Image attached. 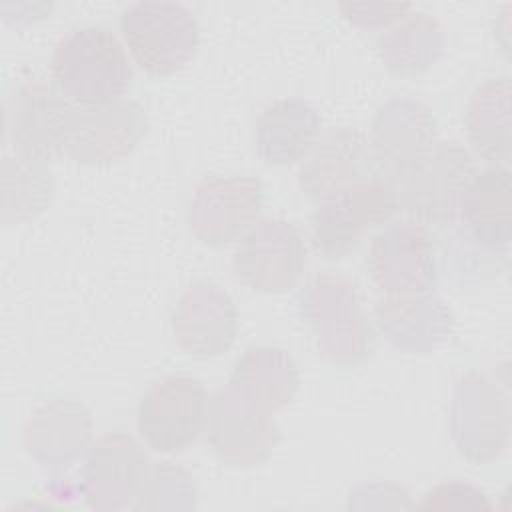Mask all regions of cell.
Listing matches in <instances>:
<instances>
[{"mask_svg":"<svg viewBox=\"0 0 512 512\" xmlns=\"http://www.w3.org/2000/svg\"><path fill=\"white\" fill-rule=\"evenodd\" d=\"M298 314L328 362L352 368L372 356L376 332L346 276L324 272L310 278L298 292Z\"/></svg>","mask_w":512,"mask_h":512,"instance_id":"cell-1","label":"cell"},{"mask_svg":"<svg viewBox=\"0 0 512 512\" xmlns=\"http://www.w3.org/2000/svg\"><path fill=\"white\" fill-rule=\"evenodd\" d=\"M50 74L56 90L82 106L120 100L132 82L126 48L104 26H84L62 36L50 56Z\"/></svg>","mask_w":512,"mask_h":512,"instance_id":"cell-2","label":"cell"},{"mask_svg":"<svg viewBox=\"0 0 512 512\" xmlns=\"http://www.w3.org/2000/svg\"><path fill=\"white\" fill-rule=\"evenodd\" d=\"M120 32L134 62L154 76L180 72L200 46V24L180 2L130 4L120 16Z\"/></svg>","mask_w":512,"mask_h":512,"instance_id":"cell-3","label":"cell"},{"mask_svg":"<svg viewBox=\"0 0 512 512\" xmlns=\"http://www.w3.org/2000/svg\"><path fill=\"white\" fill-rule=\"evenodd\" d=\"M476 172L472 154L460 142H436L396 184L400 210L424 226L450 224L458 218L462 192Z\"/></svg>","mask_w":512,"mask_h":512,"instance_id":"cell-4","label":"cell"},{"mask_svg":"<svg viewBox=\"0 0 512 512\" xmlns=\"http://www.w3.org/2000/svg\"><path fill=\"white\" fill-rule=\"evenodd\" d=\"M400 210L396 186L376 176L316 206L310 216V240L326 260H342L358 246L366 230L386 224Z\"/></svg>","mask_w":512,"mask_h":512,"instance_id":"cell-5","label":"cell"},{"mask_svg":"<svg viewBox=\"0 0 512 512\" xmlns=\"http://www.w3.org/2000/svg\"><path fill=\"white\" fill-rule=\"evenodd\" d=\"M210 396L200 380L184 374L164 376L148 386L136 410V428L148 448L174 454L206 430Z\"/></svg>","mask_w":512,"mask_h":512,"instance_id":"cell-6","label":"cell"},{"mask_svg":"<svg viewBox=\"0 0 512 512\" xmlns=\"http://www.w3.org/2000/svg\"><path fill=\"white\" fill-rule=\"evenodd\" d=\"M306 260L304 236L292 222L260 218L236 242L232 266L248 288L262 294H282L298 284Z\"/></svg>","mask_w":512,"mask_h":512,"instance_id":"cell-7","label":"cell"},{"mask_svg":"<svg viewBox=\"0 0 512 512\" xmlns=\"http://www.w3.org/2000/svg\"><path fill=\"white\" fill-rule=\"evenodd\" d=\"M144 108L134 100L70 106L62 154L78 164H110L130 156L146 136Z\"/></svg>","mask_w":512,"mask_h":512,"instance_id":"cell-8","label":"cell"},{"mask_svg":"<svg viewBox=\"0 0 512 512\" xmlns=\"http://www.w3.org/2000/svg\"><path fill=\"white\" fill-rule=\"evenodd\" d=\"M366 266L372 282L386 296L430 292L438 268L428 226L410 218L388 224L370 240Z\"/></svg>","mask_w":512,"mask_h":512,"instance_id":"cell-9","label":"cell"},{"mask_svg":"<svg viewBox=\"0 0 512 512\" xmlns=\"http://www.w3.org/2000/svg\"><path fill=\"white\" fill-rule=\"evenodd\" d=\"M450 432L462 456L476 464L496 460L508 446L510 416L500 388L478 372L464 374L452 394Z\"/></svg>","mask_w":512,"mask_h":512,"instance_id":"cell-10","label":"cell"},{"mask_svg":"<svg viewBox=\"0 0 512 512\" xmlns=\"http://www.w3.org/2000/svg\"><path fill=\"white\" fill-rule=\"evenodd\" d=\"M264 186L256 176H204L188 204L190 232L206 246H226L258 218Z\"/></svg>","mask_w":512,"mask_h":512,"instance_id":"cell-11","label":"cell"},{"mask_svg":"<svg viewBox=\"0 0 512 512\" xmlns=\"http://www.w3.org/2000/svg\"><path fill=\"white\" fill-rule=\"evenodd\" d=\"M206 434L218 460L234 468L262 464L280 438L272 414L246 402L228 386L210 398Z\"/></svg>","mask_w":512,"mask_h":512,"instance_id":"cell-12","label":"cell"},{"mask_svg":"<svg viewBox=\"0 0 512 512\" xmlns=\"http://www.w3.org/2000/svg\"><path fill=\"white\" fill-rule=\"evenodd\" d=\"M172 338L190 358L206 360L232 348L238 336V310L232 296L212 282L186 288L170 316Z\"/></svg>","mask_w":512,"mask_h":512,"instance_id":"cell-13","label":"cell"},{"mask_svg":"<svg viewBox=\"0 0 512 512\" xmlns=\"http://www.w3.org/2000/svg\"><path fill=\"white\" fill-rule=\"evenodd\" d=\"M368 140L382 176L396 186L436 144L434 114L418 100L392 98L378 108Z\"/></svg>","mask_w":512,"mask_h":512,"instance_id":"cell-14","label":"cell"},{"mask_svg":"<svg viewBox=\"0 0 512 512\" xmlns=\"http://www.w3.org/2000/svg\"><path fill=\"white\" fill-rule=\"evenodd\" d=\"M382 176L368 134L334 128L320 138L300 168L298 184L316 204L328 202L358 182Z\"/></svg>","mask_w":512,"mask_h":512,"instance_id":"cell-15","label":"cell"},{"mask_svg":"<svg viewBox=\"0 0 512 512\" xmlns=\"http://www.w3.org/2000/svg\"><path fill=\"white\" fill-rule=\"evenodd\" d=\"M150 462L140 444L124 432L100 436L82 468V492L96 510L134 506Z\"/></svg>","mask_w":512,"mask_h":512,"instance_id":"cell-16","label":"cell"},{"mask_svg":"<svg viewBox=\"0 0 512 512\" xmlns=\"http://www.w3.org/2000/svg\"><path fill=\"white\" fill-rule=\"evenodd\" d=\"M72 102L40 80L22 84L6 102V140L14 152L52 160L62 154Z\"/></svg>","mask_w":512,"mask_h":512,"instance_id":"cell-17","label":"cell"},{"mask_svg":"<svg viewBox=\"0 0 512 512\" xmlns=\"http://www.w3.org/2000/svg\"><path fill=\"white\" fill-rule=\"evenodd\" d=\"M90 438V414L74 400L40 406L24 426V446L46 470H66L84 454Z\"/></svg>","mask_w":512,"mask_h":512,"instance_id":"cell-18","label":"cell"},{"mask_svg":"<svg viewBox=\"0 0 512 512\" xmlns=\"http://www.w3.org/2000/svg\"><path fill=\"white\" fill-rule=\"evenodd\" d=\"M376 322L392 346L410 354L430 352L452 334L448 306L428 292L382 298L376 304Z\"/></svg>","mask_w":512,"mask_h":512,"instance_id":"cell-19","label":"cell"},{"mask_svg":"<svg viewBox=\"0 0 512 512\" xmlns=\"http://www.w3.org/2000/svg\"><path fill=\"white\" fill-rule=\"evenodd\" d=\"M512 174L508 166L476 172L462 192L458 218L464 232L482 248L506 250L512 236Z\"/></svg>","mask_w":512,"mask_h":512,"instance_id":"cell-20","label":"cell"},{"mask_svg":"<svg viewBox=\"0 0 512 512\" xmlns=\"http://www.w3.org/2000/svg\"><path fill=\"white\" fill-rule=\"evenodd\" d=\"M320 114L300 98L268 104L254 126L256 152L268 166H290L304 160L320 136Z\"/></svg>","mask_w":512,"mask_h":512,"instance_id":"cell-21","label":"cell"},{"mask_svg":"<svg viewBox=\"0 0 512 512\" xmlns=\"http://www.w3.org/2000/svg\"><path fill=\"white\" fill-rule=\"evenodd\" d=\"M298 384L300 372L292 356L272 346L246 348L228 378L230 390L270 414L292 402Z\"/></svg>","mask_w":512,"mask_h":512,"instance_id":"cell-22","label":"cell"},{"mask_svg":"<svg viewBox=\"0 0 512 512\" xmlns=\"http://www.w3.org/2000/svg\"><path fill=\"white\" fill-rule=\"evenodd\" d=\"M510 96V76L486 78L470 94L464 112L468 142L480 158L494 166H508L512 158Z\"/></svg>","mask_w":512,"mask_h":512,"instance_id":"cell-23","label":"cell"},{"mask_svg":"<svg viewBox=\"0 0 512 512\" xmlns=\"http://www.w3.org/2000/svg\"><path fill=\"white\" fill-rule=\"evenodd\" d=\"M444 30L436 18L424 12L406 14L398 26L382 34L378 52L384 66L398 76H414L428 70L444 50Z\"/></svg>","mask_w":512,"mask_h":512,"instance_id":"cell-24","label":"cell"},{"mask_svg":"<svg viewBox=\"0 0 512 512\" xmlns=\"http://www.w3.org/2000/svg\"><path fill=\"white\" fill-rule=\"evenodd\" d=\"M52 200L50 162L20 152L2 160V222L36 218Z\"/></svg>","mask_w":512,"mask_h":512,"instance_id":"cell-25","label":"cell"},{"mask_svg":"<svg viewBox=\"0 0 512 512\" xmlns=\"http://www.w3.org/2000/svg\"><path fill=\"white\" fill-rule=\"evenodd\" d=\"M194 478L172 462L150 464L144 486L134 502L136 510H162V508H194L196 506Z\"/></svg>","mask_w":512,"mask_h":512,"instance_id":"cell-26","label":"cell"},{"mask_svg":"<svg viewBox=\"0 0 512 512\" xmlns=\"http://www.w3.org/2000/svg\"><path fill=\"white\" fill-rule=\"evenodd\" d=\"M338 10L356 26L362 28H382L396 20H402L412 6L410 4H386V2H344L338 4Z\"/></svg>","mask_w":512,"mask_h":512,"instance_id":"cell-27","label":"cell"},{"mask_svg":"<svg viewBox=\"0 0 512 512\" xmlns=\"http://www.w3.org/2000/svg\"><path fill=\"white\" fill-rule=\"evenodd\" d=\"M486 508L488 502L484 500V494L470 486V484H462V482H444L438 484L434 488H430L424 496L422 508H440V510H450L454 508Z\"/></svg>","mask_w":512,"mask_h":512,"instance_id":"cell-28","label":"cell"}]
</instances>
